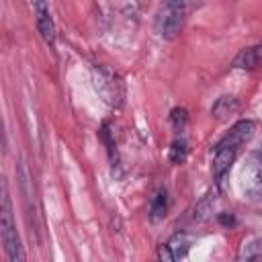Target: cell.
<instances>
[{"mask_svg":"<svg viewBox=\"0 0 262 262\" xmlns=\"http://www.w3.org/2000/svg\"><path fill=\"white\" fill-rule=\"evenodd\" d=\"M0 239L8 260H23L25 250L14 221V207L10 199V188L4 176H0Z\"/></svg>","mask_w":262,"mask_h":262,"instance_id":"cell-1","label":"cell"},{"mask_svg":"<svg viewBox=\"0 0 262 262\" xmlns=\"http://www.w3.org/2000/svg\"><path fill=\"white\" fill-rule=\"evenodd\" d=\"M184 12H186L184 8L170 6V4H164V2H162V8H160L158 18H156V31L160 33V37H164V39H174V37L182 31Z\"/></svg>","mask_w":262,"mask_h":262,"instance_id":"cell-2","label":"cell"},{"mask_svg":"<svg viewBox=\"0 0 262 262\" xmlns=\"http://www.w3.org/2000/svg\"><path fill=\"white\" fill-rule=\"evenodd\" d=\"M96 74H98V78H96V88H98V92L102 94V98H104L108 104H113V106H115V104H121L125 90H123V82L119 80V76L113 74V72L106 70V68H100Z\"/></svg>","mask_w":262,"mask_h":262,"instance_id":"cell-3","label":"cell"},{"mask_svg":"<svg viewBox=\"0 0 262 262\" xmlns=\"http://www.w3.org/2000/svg\"><path fill=\"white\" fill-rule=\"evenodd\" d=\"M31 4H33V12H35V20H37L39 35L43 37V41H45L49 47H55L57 33H55V23H53V18H51V10H49L47 0H31Z\"/></svg>","mask_w":262,"mask_h":262,"instance_id":"cell-4","label":"cell"},{"mask_svg":"<svg viewBox=\"0 0 262 262\" xmlns=\"http://www.w3.org/2000/svg\"><path fill=\"white\" fill-rule=\"evenodd\" d=\"M254 129H256L254 121H250V119L237 121V123L219 139V143H217L215 147H233V149L239 151V147H242L244 143H248V141L254 137Z\"/></svg>","mask_w":262,"mask_h":262,"instance_id":"cell-5","label":"cell"},{"mask_svg":"<svg viewBox=\"0 0 262 262\" xmlns=\"http://www.w3.org/2000/svg\"><path fill=\"white\" fill-rule=\"evenodd\" d=\"M190 244H192L190 235H186V233H174L166 244H162L158 248V258L164 260V262L180 260V258H184L188 254Z\"/></svg>","mask_w":262,"mask_h":262,"instance_id":"cell-6","label":"cell"},{"mask_svg":"<svg viewBox=\"0 0 262 262\" xmlns=\"http://www.w3.org/2000/svg\"><path fill=\"white\" fill-rule=\"evenodd\" d=\"M237 156V149L233 147H215V156H213V176H215V182L221 184L225 174L229 172L233 160Z\"/></svg>","mask_w":262,"mask_h":262,"instance_id":"cell-7","label":"cell"},{"mask_svg":"<svg viewBox=\"0 0 262 262\" xmlns=\"http://www.w3.org/2000/svg\"><path fill=\"white\" fill-rule=\"evenodd\" d=\"M258 66H260V45L244 47L233 59V68L237 70H258Z\"/></svg>","mask_w":262,"mask_h":262,"instance_id":"cell-8","label":"cell"},{"mask_svg":"<svg viewBox=\"0 0 262 262\" xmlns=\"http://www.w3.org/2000/svg\"><path fill=\"white\" fill-rule=\"evenodd\" d=\"M166 213H168V190L158 188L149 201V217L151 221H160L166 217Z\"/></svg>","mask_w":262,"mask_h":262,"instance_id":"cell-9","label":"cell"},{"mask_svg":"<svg viewBox=\"0 0 262 262\" xmlns=\"http://www.w3.org/2000/svg\"><path fill=\"white\" fill-rule=\"evenodd\" d=\"M237 111V100L233 96H219L215 100V104L211 106V115L217 119V121H225L229 115H233Z\"/></svg>","mask_w":262,"mask_h":262,"instance_id":"cell-10","label":"cell"},{"mask_svg":"<svg viewBox=\"0 0 262 262\" xmlns=\"http://www.w3.org/2000/svg\"><path fill=\"white\" fill-rule=\"evenodd\" d=\"M186 154H188L186 139H184V135H182V133H176V137H174V141H172V145H170L168 158H170V162H172V164L180 166V164H184Z\"/></svg>","mask_w":262,"mask_h":262,"instance_id":"cell-11","label":"cell"},{"mask_svg":"<svg viewBox=\"0 0 262 262\" xmlns=\"http://www.w3.org/2000/svg\"><path fill=\"white\" fill-rule=\"evenodd\" d=\"M237 258L239 260H256V258H260V239H250L248 244H244L242 246V250H239V254H237Z\"/></svg>","mask_w":262,"mask_h":262,"instance_id":"cell-12","label":"cell"},{"mask_svg":"<svg viewBox=\"0 0 262 262\" xmlns=\"http://www.w3.org/2000/svg\"><path fill=\"white\" fill-rule=\"evenodd\" d=\"M170 121H172V125H174V129H176V133H182L184 131V127H186V121H188V117H186V111L184 108H172V113H170Z\"/></svg>","mask_w":262,"mask_h":262,"instance_id":"cell-13","label":"cell"},{"mask_svg":"<svg viewBox=\"0 0 262 262\" xmlns=\"http://www.w3.org/2000/svg\"><path fill=\"white\" fill-rule=\"evenodd\" d=\"M6 151V131H4V121L0 117V156Z\"/></svg>","mask_w":262,"mask_h":262,"instance_id":"cell-14","label":"cell"}]
</instances>
